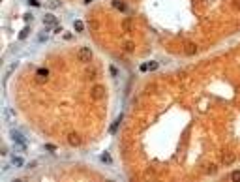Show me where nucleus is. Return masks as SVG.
Wrapping results in <instances>:
<instances>
[{
    "instance_id": "nucleus-1",
    "label": "nucleus",
    "mask_w": 240,
    "mask_h": 182,
    "mask_svg": "<svg viewBox=\"0 0 240 182\" xmlns=\"http://www.w3.org/2000/svg\"><path fill=\"white\" fill-rule=\"evenodd\" d=\"M105 92H107L105 86L99 85V83H98V85H92V86H90V98H92V100H96V101L103 100V98H105Z\"/></svg>"
},
{
    "instance_id": "nucleus-2",
    "label": "nucleus",
    "mask_w": 240,
    "mask_h": 182,
    "mask_svg": "<svg viewBox=\"0 0 240 182\" xmlns=\"http://www.w3.org/2000/svg\"><path fill=\"white\" fill-rule=\"evenodd\" d=\"M77 58H79V62L88 64V62L92 60V49L90 47H81V49L77 51Z\"/></svg>"
},
{
    "instance_id": "nucleus-3",
    "label": "nucleus",
    "mask_w": 240,
    "mask_h": 182,
    "mask_svg": "<svg viewBox=\"0 0 240 182\" xmlns=\"http://www.w3.org/2000/svg\"><path fill=\"white\" fill-rule=\"evenodd\" d=\"M11 141H13V143H17L19 146H21V148H25V145H26V141H25V137H23V133L21 132H15V130H11Z\"/></svg>"
},
{
    "instance_id": "nucleus-4",
    "label": "nucleus",
    "mask_w": 240,
    "mask_h": 182,
    "mask_svg": "<svg viewBox=\"0 0 240 182\" xmlns=\"http://www.w3.org/2000/svg\"><path fill=\"white\" fill-rule=\"evenodd\" d=\"M233 161H234V152H231L229 148H225L221 152V163L223 165H231Z\"/></svg>"
},
{
    "instance_id": "nucleus-5",
    "label": "nucleus",
    "mask_w": 240,
    "mask_h": 182,
    "mask_svg": "<svg viewBox=\"0 0 240 182\" xmlns=\"http://www.w3.org/2000/svg\"><path fill=\"white\" fill-rule=\"evenodd\" d=\"M47 79H49V70L47 68H39L38 72H36V81L38 83H45Z\"/></svg>"
},
{
    "instance_id": "nucleus-6",
    "label": "nucleus",
    "mask_w": 240,
    "mask_h": 182,
    "mask_svg": "<svg viewBox=\"0 0 240 182\" xmlns=\"http://www.w3.org/2000/svg\"><path fill=\"white\" fill-rule=\"evenodd\" d=\"M68 143L71 146H79L81 145V135H79V133H70V135H68Z\"/></svg>"
},
{
    "instance_id": "nucleus-7",
    "label": "nucleus",
    "mask_w": 240,
    "mask_h": 182,
    "mask_svg": "<svg viewBox=\"0 0 240 182\" xmlns=\"http://www.w3.org/2000/svg\"><path fill=\"white\" fill-rule=\"evenodd\" d=\"M43 25H47V26H54V25H57V17H54L53 13H47L45 17H43Z\"/></svg>"
},
{
    "instance_id": "nucleus-8",
    "label": "nucleus",
    "mask_w": 240,
    "mask_h": 182,
    "mask_svg": "<svg viewBox=\"0 0 240 182\" xmlns=\"http://www.w3.org/2000/svg\"><path fill=\"white\" fill-rule=\"evenodd\" d=\"M184 53L190 54V57H191V54H195V53H197V45H195V43H188L186 49H184Z\"/></svg>"
},
{
    "instance_id": "nucleus-9",
    "label": "nucleus",
    "mask_w": 240,
    "mask_h": 182,
    "mask_svg": "<svg viewBox=\"0 0 240 182\" xmlns=\"http://www.w3.org/2000/svg\"><path fill=\"white\" fill-rule=\"evenodd\" d=\"M156 68H158V62H148V64H143L141 66V72H148V70H150V72H154Z\"/></svg>"
},
{
    "instance_id": "nucleus-10",
    "label": "nucleus",
    "mask_w": 240,
    "mask_h": 182,
    "mask_svg": "<svg viewBox=\"0 0 240 182\" xmlns=\"http://www.w3.org/2000/svg\"><path fill=\"white\" fill-rule=\"evenodd\" d=\"M122 28H124V32H131V28H133V23H131V19H124Z\"/></svg>"
},
{
    "instance_id": "nucleus-11",
    "label": "nucleus",
    "mask_w": 240,
    "mask_h": 182,
    "mask_svg": "<svg viewBox=\"0 0 240 182\" xmlns=\"http://www.w3.org/2000/svg\"><path fill=\"white\" fill-rule=\"evenodd\" d=\"M11 163H13L15 167H23V165H25V160H23L21 156H13L11 158Z\"/></svg>"
},
{
    "instance_id": "nucleus-12",
    "label": "nucleus",
    "mask_w": 240,
    "mask_h": 182,
    "mask_svg": "<svg viewBox=\"0 0 240 182\" xmlns=\"http://www.w3.org/2000/svg\"><path fill=\"white\" fill-rule=\"evenodd\" d=\"M122 45H124V51H126V53H131V51H133V41H130V39H124V43H122Z\"/></svg>"
},
{
    "instance_id": "nucleus-13",
    "label": "nucleus",
    "mask_w": 240,
    "mask_h": 182,
    "mask_svg": "<svg viewBox=\"0 0 240 182\" xmlns=\"http://www.w3.org/2000/svg\"><path fill=\"white\" fill-rule=\"evenodd\" d=\"M113 6L117 8V10H120V11H124V10H126V4H124L122 0H113Z\"/></svg>"
},
{
    "instance_id": "nucleus-14",
    "label": "nucleus",
    "mask_w": 240,
    "mask_h": 182,
    "mask_svg": "<svg viewBox=\"0 0 240 182\" xmlns=\"http://www.w3.org/2000/svg\"><path fill=\"white\" fill-rule=\"evenodd\" d=\"M120 120H122V117H118L117 120L113 122V126H111V130H109L111 133H117V130H118V126H120Z\"/></svg>"
},
{
    "instance_id": "nucleus-15",
    "label": "nucleus",
    "mask_w": 240,
    "mask_h": 182,
    "mask_svg": "<svg viewBox=\"0 0 240 182\" xmlns=\"http://www.w3.org/2000/svg\"><path fill=\"white\" fill-rule=\"evenodd\" d=\"M231 180L240 182V169H238V171H233V173H231Z\"/></svg>"
},
{
    "instance_id": "nucleus-16",
    "label": "nucleus",
    "mask_w": 240,
    "mask_h": 182,
    "mask_svg": "<svg viewBox=\"0 0 240 182\" xmlns=\"http://www.w3.org/2000/svg\"><path fill=\"white\" fill-rule=\"evenodd\" d=\"M73 28L77 30V32H83V28H85V25H83V21H75V25H73Z\"/></svg>"
},
{
    "instance_id": "nucleus-17",
    "label": "nucleus",
    "mask_w": 240,
    "mask_h": 182,
    "mask_svg": "<svg viewBox=\"0 0 240 182\" xmlns=\"http://www.w3.org/2000/svg\"><path fill=\"white\" fill-rule=\"evenodd\" d=\"M28 32H30V28H28V26H25V28L21 30V34H19V38H21V39H25L26 36H28Z\"/></svg>"
},
{
    "instance_id": "nucleus-18",
    "label": "nucleus",
    "mask_w": 240,
    "mask_h": 182,
    "mask_svg": "<svg viewBox=\"0 0 240 182\" xmlns=\"http://www.w3.org/2000/svg\"><path fill=\"white\" fill-rule=\"evenodd\" d=\"M216 171H218V167H216V165H208V169H206V173H208V175H214Z\"/></svg>"
},
{
    "instance_id": "nucleus-19",
    "label": "nucleus",
    "mask_w": 240,
    "mask_h": 182,
    "mask_svg": "<svg viewBox=\"0 0 240 182\" xmlns=\"http://www.w3.org/2000/svg\"><path fill=\"white\" fill-rule=\"evenodd\" d=\"M233 10H240V0H233Z\"/></svg>"
},
{
    "instance_id": "nucleus-20",
    "label": "nucleus",
    "mask_w": 240,
    "mask_h": 182,
    "mask_svg": "<svg viewBox=\"0 0 240 182\" xmlns=\"http://www.w3.org/2000/svg\"><path fill=\"white\" fill-rule=\"evenodd\" d=\"M101 161H107V163H111V156H109V154H103V156H101Z\"/></svg>"
},
{
    "instance_id": "nucleus-21",
    "label": "nucleus",
    "mask_w": 240,
    "mask_h": 182,
    "mask_svg": "<svg viewBox=\"0 0 240 182\" xmlns=\"http://www.w3.org/2000/svg\"><path fill=\"white\" fill-rule=\"evenodd\" d=\"M86 75H88L90 79H94V75H96V70H86Z\"/></svg>"
},
{
    "instance_id": "nucleus-22",
    "label": "nucleus",
    "mask_w": 240,
    "mask_h": 182,
    "mask_svg": "<svg viewBox=\"0 0 240 182\" xmlns=\"http://www.w3.org/2000/svg\"><path fill=\"white\" fill-rule=\"evenodd\" d=\"M45 148L51 150V152H54V150H57V146H54V145H45Z\"/></svg>"
},
{
    "instance_id": "nucleus-23",
    "label": "nucleus",
    "mask_w": 240,
    "mask_h": 182,
    "mask_svg": "<svg viewBox=\"0 0 240 182\" xmlns=\"http://www.w3.org/2000/svg\"><path fill=\"white\" fill-rule=\"evenodd\" d=\"M38 39H39V41H45V39H47V32H45V34H39Z\"/></svg>"
},
{
    "instance_id": "nucleus-24",
    "label": "nucleus",
    "mask_w": 240,
    "mask_h": 182,
    "mask_svg": "<svg viewBox=\"0 0 240 182\" xmlns=\"http://www.w3.org/2000/svg\"><path fill=\"white\" fill-rule=\"evenodd\" d=\"M30 4H32V6H39V2H38V0H30Z\"/></svg>"
},
{
    "instance_id": "nucleus-25",
    "label": "nucleus",
    "mask_w": 240,
    "mask_h": 182,
    "mask_svg": "<svg viewBox=\"0 0 240 182\" xmlns=\"http://www.w3.org/2000/svg\"><path fill=\"white\" fill-rule=\"evenodd\" d=\"M90 2H92V0H86V4H90Z\"/></svg>"
}]
</instances>
